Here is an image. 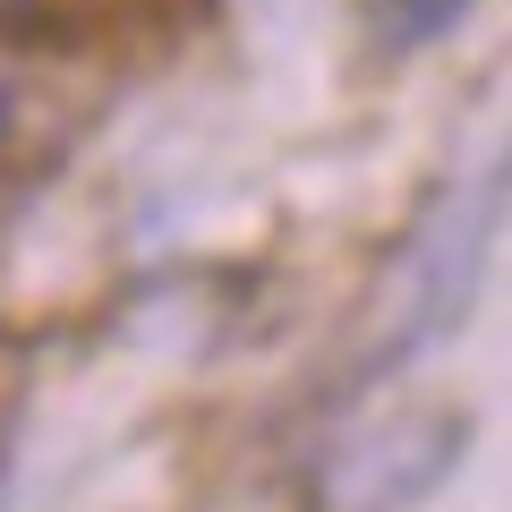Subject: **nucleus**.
<instances>
[{"label":"nucleus","instance_id":"1","mask_svg":"<svg viewBox=\"0 0 512 512\" xmlns=\"http://www.w3.org/2000/svg\"><path fill=\"white\" fill-rule=\"evenodd\" d=\"M512 222V146L495 163L461 171L453 188L427 197V214L410 222L393 274H384V299H376V333H367V376L384 367H410L419 350L453 342L470 325L478 291H487V265H495V239Z\"/></svg>","mask_w":512,"mask_h":512},{"label":"nucleus","instance_id":"2","mask_svg":"<svg viewBox=\"0 0 512 512\" xmlns=\"http://www.w3.org/2000/svg\"><path fill=\"white\" fill-rule=\"evenodd\" d=\"M461 453H470V419L461 410H444V402L384 410L376 427L342 436L316 461L308 512H419L461 470Z\"/></svg>","mask_w":512,"mask_h":512},{"label":"nucleus","instance_id":"3","mask_svg":"<svg viewBox=\"0 0 512 512\" xmlns=\"http://www.w3.org/2000/svg\"><path fill=\"white\" fill-rule=\"evenodd\" d=\"M94 94L77 86V69L35 43H0V188L35 180L52 154H69V137L86 128Z\"/></svg>","mask_w":512,"mask_h":512},{"label":"nucleus","instance_id":"4","mask_svg":"<svg viewBox=\"0 0 512 512\" xmlns=\"http://www.w3.org/2000/svg\"><path fill=\"white\" fill-rule=\"evenodd\" d=\"M461 9H470V0H393V9H384V43H402V52L410 43H436Z\"/></svg>","mask_w":512,"mask_h":512},{"label":"nucleus","instance_id":"5","mask_svg":"<svg viewBox=\"0 0 512 512\" xmlns=\"http://www.w3.org/2000/svg\"><path fill=\"white\" fill-rule=\"evenodd\" d=\"M26 9H43V0H0V26H9V18H26Z\"/></svg>","mask_w":512,"mask_h":512}]
</instances>
